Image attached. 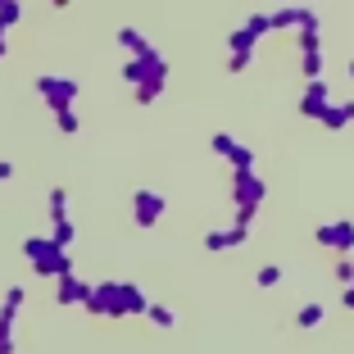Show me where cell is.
I'll return each mask as SVG.
<instances>
[{
	"mask_svg": "<svg viewBox=\"0 0 354 354\" xmlns=\"http://www.w3.org/2000/svg\"><path fill=\"white\" fill-rule=\"evenodd\" d=\"M327 318V304H304V309H295V327H318Z\"/></svg>",
	"mask_w": 354,
	"mask_h": 354,
	"instance_id": "15",
	"label": "cell"
},
{
	"mask_svg": "<svg viewBox=\"0 0 354 354\" xmlns=\"http://www.w3.org/2000/svg\"><path fill=\"white\" fill-rule=\"evenodd\" d=\"M82 309L95 313V318H127V313H146L150 300H146L141 286H132V281H100V286H91V295H86Z\"/></svg>",
	"mask_w": 354,
	"mask_h": 354,
	"instance_id": "1",
	"label": "cell"
},
{
	"mask_svg": "<svg viewBox=\"0 0 354 354\" xmlns=\"http://www.w3.org/2000/svg\"><path fill=\"white\" fill-rule=\"evenodd\" d=\"M73 236H77V223L73 218H64V223H55V245H59V250H68V245H73Z\"/></svg>",
	"mask_w": 354,
	"mask_h": 354,
	"instance_id": "16",
	"label": "cell"
},
{
	"mask_svg": "<svg viewBox=\"0 0 354 354\" xmlns=\"http://www.w3.org/2000/svg\"><path fill=\"white\" fill-rule=\"evenodd\" d=\"M323 127H332V132H341V127H350L354 123V100H332L327 104V114L318 118Z\"/></svg>",
	"mask_w": 354,
	"mask_h": 354,
	"instance_id": "11",
	"label": "cell"
},
{
	"mask_svg": "<svg viewBox=\"0 0 354 354\" xmlns=\"http://www.w3.org/2000/svg\"><path fill=\"white\" fill-rule=\"evenodd\" d=\"M141 41H146V37H141L136 28H118V46H127V50H136Z\"/></svg>",
	"mask_w": 354,
	"mask_h": 354,
	"instance_id": "24",
	"label": "cell"
},
{
	"mask_svg": "<svg viewBox=\"0 0 354 354\" xmlns=\"http://www.w3.org/2000/svg\"><path fill=\"white\" fill-rule=\"evenodd\" d=\"M159 218H164V196L150 191V187H141L132 196V223H136V227H155Z\"/></svg>",
	"mask_w": 354,
	"mask_h": 354,
	"instance_id": "7",
	"label": "cell"
},
{
	"mask_svg": "<svg viewBox=\"0 0 354 354\" xmlns=\"http://www.w3.org/2000/svg\"><path fill=\"white\" fill-rule=\"evenodd\" d=\"M254 41H259V37H250L245 28H236L232 32V59H254Z\"/></svg>",
	"mask_w": 354,
	"mask_h": 354,
	"instance_id": "13",
	"label": "cell"
},
{
	"mask_svg": "<svg viewBox=\"0 0 354 354\" xmlns=\"http://www.w3.org/2000/svg\"><path fill=\"white\" fill-rule=\"evenodd\" d=\"M123 77L136 86V104H150V100H159V91H164V82H168V59L150 41H141L136 55L127 59Z\"/></svg>",
	"mask_w": 354,
	"mask_h": 354,
	"instance_id": "2",
	"label": "cell"
},
{
	"mask_svg": "<svg viewBox=\"0 0 354 354\" xmlns=\"http://www.w3.org/2000/svg\"><path fill=\"white\" fill-rule=\"evenodd\" d=\"M336 281H341V286H354V263L350 259H336Z\"/></svg>",
	"mask_w": 354,
	"mask_h": 354,
	"instance_id": "25",
	"label": "cell"
},
{
	"mask_svg": "<svg viewBox=\"0 0 354 354\" xmlns=\"http://www.w3.org/2000/svg\"><path fill=\"white\" fill-rule=\"evenodd\" d=\"M37 95L50 104L55 114H59V109H77V82H73V77L41 73V77H37Z\"/></svg>",
	"mask_w": 354,
	"mask_h": 354,
	"instance_id": "5",
	"label": "cell"
},
{
	"mask_svg": "<svg viewBox=\"0 0 354 354\" xmlns=\"http://www.w3.org/2000/svg\"><path fill=\"white\" fill-rule=\"evenodd\" d=\"M345 309H354V286H345Z\"/></svg>",
	"mask_w": 354,
	"mask_h": 354,
	"instance_id": "28",
	"label": "cell"
},
{
	"mask_svg": "<svg viewBox=\"0 0 354 354\" xmlns=\"http://www.w3.org/2000/svg\"><path fill=\"white\" fill-rule=\"evenodd\" d=\"M23 254L32 259V268L41 272V277H55V281H59V277H68V272H73L68 250H59L50 236H28V241H23Z\"/></svg>",
	"mask_w": 354,
	"mask_h": 354,
	"instance_id": "3",
	"label": "cell"
},
{
	"mask_svg": "<svg viewBox=\"0 0 354 354\" xmlns=\"http://www.w3.org/2000/svg\"><path fill=\"white\" fill-rule=\"evenodd\" d=\"M19 304H23V286H10L5 304H0V354H14V318H19Z\"/></svg>",
	"mask_w": 354,
	"mask_h": 354,
	"instance_id": "8",
	"label": "cell"
},
{
	"mask_svg": "<svg viewBox=\"0 0 354 354\" xmlns=\"http://www.w3.org/2000/svg\"><path fill=\"white\" fill-rule=\"evenodd\" d=\"M50 218H55V223L68 218V191H64V187H55V191H50Z\"/></svg>",
	"mask_w": 354,
	"mask_h": 354,
	"instance_id": "17",
	"label": "cell"
},
{
	"mask_svg": "<svg viewBox=\"0 0 354 354\" xmlns=\"http://www.w3.org/2000/svg\"><path fill=\"white\" fill-rule=\"evenodd\" d=\"M10 177H14V164H10V159H0V182H10Z\"/></svg>",
	"mask_w": 354,
	"mask_h": 354,
	"instance_id": "26",
	"label": "cell"
},
{
	"mask_svg": "<svg viewBox=\"0 0 354 354\" xmlns=\"http://www.w3.org/2000/svg\"><path fill=\"white\" fill-rule=\"evenodd\" d=\"M86 295H91V286H86L77 272L59 277V304H86Z\"/></svg>",
	"mask_w": 354,
	"mask_h": 354,
	"instance_id": "12",
	"label": "cell"
},
{
	"mask_svg": "<svg viewBox=\"0 0 354 354\" xmlns=\"http://www.w3.org/2000/svg\"><path fill=\"white\" fill-rule=\"evenodd\" d=\"M146 313H150V323H155V327H173L177 323V313L168 309V304H150Z\"/></svg>",
	"mask_w": 354,
	"mask_h": 354,
	"instance_id": "19",
	"label": "cell"
},
{
	"mask_svg": "<svg viewBox=\"0 0 354 354\" xmlns=\"http://www.w3.org/2000/svg\"><path fill=\"white\" fill-rule=\"evenodd\" d=\"M313 241L323 245V250H336L345 259V254L354 250V223L350 218H336V223H318V232H313Z\"/></svg>",
	"mask_w": 354,
	"mask_h": 354,
	"instance_id": "6",
	"label": "cell"
},
{
	"mask_svg": "<svg viewBox=\"0 0 354 354\" xmlns=\"http://www.w3.org/2000/svg\"><path fill=\"white\" fill-rule=\"evenodd\" d=\"M55 118H59V132H64V136H73L77 127H82V118H77V109H59Z\"/></svg>",
	"mask_w": 354,
	"mask_h": 354,
	"instance_id": "20",
	"label": "cell"
},
{
	"mask_svg": "<svg viewBox=\"0 0 354 354\" xmlns=\"http://www.w3.org/2000/svg\"><path fill=\"white\" fill-rule=\"evenodd\" d=\"M300 10H304V5H300ZM300 10H295V5H291V10H277V14H268V23H272V28H300Z\"/></svg>",
	"mask_w": 354,
	"mask_h": 354,
	"instance_id": "18",
	"label": "cell"
},
{
	"mask_svg": "<svg viewBox=\"0 0 354 354\" xmlns=\"http://www.w3.org/2000/svg\"><path fill=\"white\" fill-rule=\"evenodd\" d=\"M245 241H250V227H214L205 236V250H236V245H245Z\"/></svg>",
	"mask_w": 354,
	"mask_h": 354,
	"instance_id": "10",
	"label": "cell"
},
{
	"mask_svg": "<svg viewBox=\"0 0 354 354\" xmlns=\"http://www.w3.org/2000/svg\"><path fill=\"white\" fill-rule=\"evenodd\" d=\"M23 19V5H0V32H10Z\"/></svg>",
	"mask_w": 354,
	"mask_h": 354,
	"instance_id": "21",
	"label": "cell"
},
{
	"mask_svg": "<svg viewBox=\"0 0 354 354\" xmlns=\"http://www.w3.org/2000/svg\"><path fill=\"white\" fill-rule=\"evenodd\" d=\"M263 196H268V187H263L259 173H232V200H236V227H250L254 214H259Z\"/></svg>",
	"mask_w": 354,
	"mask_h": 354,
	"instance_id": "4",
	"label": "cell"
},
{
	"mask_svg": "<svg viewBox=\"0 0 354 354\" xmlns=\"http://www.w3.org/2000/svg\"><path fill=\"white\" fill-rule=\"evenodd\" d=\"M254 281H259V286H277V281H281V268H277V263H263V268L254 272Z\"/></svg>",
	"mask_w": 354,
	"mask_h": 354,
	"instance_id": "22",
	"label": "cell"
},
{
	"mask_svg": "<svg viewBox=\"0 0 354 354\" xmlns=\"http://www.w3.org/2000/svg\"><path fill=\"white\" fill-rule=\"evenodd\" d=\"M209 150H214V155H223V159H232L241 150V141H236V136H227V132H214V136H209Z\"/></svg>",
	"mask_w": 354,
	"mask_h": 354,
	"instance_id": "14",
	"label": "cell"
},
{
	"mask_svg": "<svg viewBox=\"0 0 354 354\" xmlns=\"http://www.w3.org/2000/svg\"><path fill=\"white\" fill-rule=\"evenodd\" d=\"M327 104H332V86L327 82H309L304 86V95H300V114L304 118H323Z\"/></svg>",
	"mask_w": 354,
	"mask_h": 354,
	"instance_id": "9",
	"label": "cell"
},
{
	"mask_svg": "<svg viewBox=\"0 0 354 354\" xmlns=\"http://www.w3.org/2000/svg\"><path fill=\"white\" fill-rule=\"evenodd\" d=\"M245 32H250V37H263V32H272L268 14H250V23H245Z\"/></svg>",
	"mask_w": 354,
	"mask_h": 354,
	"instance_id": "23",
	"label": "cell"
},
{
	"mask_svg": "<svg viewBox=\"0 0 354 354\" xmlns=\"http://www.w3.org/2000/svg\"><path fill=\"white\" fill-rule=\"evenodd\" d=\"M350 77H354V59H350Z\"/></svg>",
	"mask_w": 354,
	"mask_h": 354,
	"instance_id": "29",
	"label": "cell"
},
{
	"mask_svg": "<svg viewBox=\"0 0 354 354\" xmlns=\"http://www.w3.org/2000/svg\"><path fill=\"white\" fill-rule=\"evenodd\" d=\"M5 55H10V37H5V32H0V59H5Z\"/></svg>",
	"mask_w": 354,
	"mask_h": 354,
	"instance_id": "27",
	"label": "cell"
}]
</instances>
